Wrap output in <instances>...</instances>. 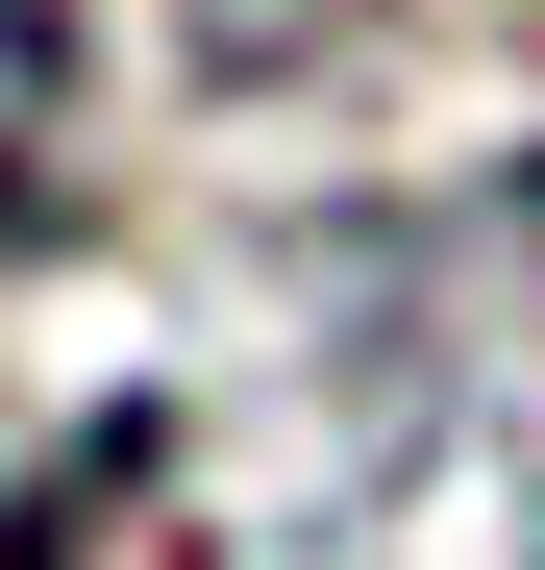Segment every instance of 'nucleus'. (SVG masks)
<instances>
[{
    "label": "nucleus",
    "instance_id": "obj_1",
    "mask_svg": "<svg viewBox=\"0 0 545 570\" xmlns=\"http://www.w3.org/2000/svg\"><path fill=\"white\" fill-rule=\"evenodd\" d=\"M0 570H224V546H199V471H174V422L100 397L26 497H0Z\"/></svg>",
    "mask_w": 545,
    "mask_h": 570
},
{
    "label": "nucleus",
    "instance_id": "obj_2",
    "mask_svg": "<svg viewBox=\"0 0 545 570\" xmlns=\"http://www.w3.org/2000/svg\"><path fill=\"white\" fill-rule=\"evenodd\" d=\"M75 199V0H0V248H50Z\"/></svg>",
    "mask_w": 545,
    "mask_h": 570
}]
</instances>
